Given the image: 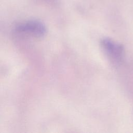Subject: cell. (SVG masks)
I'll return each instance as SVG.
<instances>
[{"mask_svg":"<svg viewBox=\"0 0 133 133\" xmlns=\"http://www.w3.org/2000/svg\"><path fill=\"white\" fill-rule=\"evenodd\" d=\"M101 45L106 54L112 61L119 63L122 60L124 50L120 44L109 38H103L101 41Z\"/></svg>","mask_w":133,"mask_h":133,"instance_id":"1","label":"cell"},{"mask_svg":"<svg viewBox=\"0 0 133 133\" xmlns=\"http://www.w3.org/2000/svg\"><path fill=\"white\" fill-rule=\"evenodd\" d=\"M15 30L19 33H25L37 37L43 36L46 33L45 24L40 21L32 20L17 24Z\"/></svg>","mask_w":133,"mask_h":133,"instance_id":"2","label":"cell"}]
</instances>
